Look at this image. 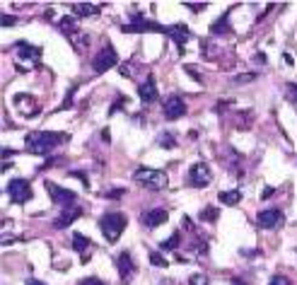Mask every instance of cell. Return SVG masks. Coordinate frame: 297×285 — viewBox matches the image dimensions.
Wrapping results in <instances>:
<instances>
[{
	"label": "cell",
	"mask_w": 297,
	"mask_h": 285,
	"mask_svg": "<svg viewBox=\"0 0 297 285\" xmlns=\"http://www.w3.org/2000/svg\"><path fill=\"white\" fill-rule=\"evenodd\" d=\"M66 140H68L66 133L32 131V133H27L24 145H27V153H32V155H48V153H54V148H58L61 142H66Z\"/></svg>",
	"instance_id": "cell-1"
},
{
	"label": "cell",
	"mask_w": 297,
	"mask_h": 285,
	"mask_svg": "<svg viewBox=\"0 0 297 285\" xmlns=\"http://www.w3.org/2000/svg\"><path fill=\"white\" fill-rule=\"evenodd\" d=\"M126 225H128V220H126V215L119 213V210H114V213H104V215L99 218V230H102V234H104V240L111 242V244L123 234Z\"/></svg>",
	"instance_id": "cell-2"
},
{
	"label": "cell",
	"mask_w": 297,
	"mask_h": 285,
	"mask_svg": "<svg viewBox=\"0 0 297 285\" xmlns=\"http://www.w3.org/2000/svg\"><path fill=\"white\" fill-rule=\"evenodd\" d=\"M133 179L138 184H143L145 188H153V191H160V188H167L169 186V176L160 169H153V167H140L133 172Z\"/></svg>",
	"instance_id": "cell-3"
},
{
	"label": "cell",
	"mask_w": 297,
	"mask_h": 285,
	"mask_svg": "<svg viewBox=\"0 0 297 285\" xmlns=\"http://www.w3.org/2000/svg\"><path fill=\"white\" fill-rule=\"evenodd\" d=\"M46 194L51 196V201H54V206H61V208H68V206H73L75 203V191H70V188L66 186H58V184H54V181H46L44 184Z\"/></svg>",
	"instance_id": "cell-4"
},
{
	"label": "cell",
	"mask_w": 297,
	"mask_h": 285,
	"mask_svg": "<svg viewBox=\"0 0 297 285\" xmlns=\"http://www.w3.org/2000/svg\"><path fill=\"white\" fill-rule=\"evenodd\" d=\"M8 198H10L15 206L27 203V201L32 198V186H29V181H27V179H12L10 184H8Z\"/></svg>",
	"instance_id": "cell-5"
},
{
	"label": "cell",
	"mask_w": 297,
	"mask_h": 285,
	"mask_svg": "<svg viewBox=\"0 0 297 285\" xmlns=\"http://www.w3.org/2000/svg\"><path fill=\"white\" fill-rule=\"evenodd\" d=\"M162 116L167 121H176V119H181V116H186V102L179 97V94H169L162 102Z\"/></svg>",
	"instance_id": "cell-6"
},
{
	"label": "cell",
	"mask_w": 297,
	"mask_h": 285,
	"mask_svg": "<svg viewBox=\"0 0 297 285\" xmlns=\"http://www.w3.org/2000/svg\"><path fill=\"white\" fill-rule=\"evenodd\" d=\"M283 222H285V215L280 208H264L256 215V225L261 230H273V227H280Z\"/></svg>",
	"instance_id": "cell-7"
},
{
	"label": "cell",
	"mask_w": 297,
	"mask_h": 285,
	"mask_svg": "<svg viewBox=\"0 0 297 285\" xmlns=\"http://www.w3.org/2000/svg\"><path fill=\"white\" fill-rule=\"evenodd\" d=\"M210 181H213V172H210V167L206 162H196V165L188 167V184L196 188H203L208 186Z\"/></svg>",
	"instance_id": "cell-8"
},
{
	"label": "cell",
	"mask_w": 297,
	"mask_h": 285,
	"mask_svg": "<svg viewBox=\"0 0 297 285\" xmlns=\"http://www.w3.org/2000/svg\"><path fill=\"white\" fill-rule=\"evenodd\" d=\"M119 63V56L114 51V46L107 44V49H102L94 58H92V68H94V73H104V70H109Z\"/></svg>",
	"instance_id": "cell-9"
},
{
	"label": "cell",
	"mask_w": 297,
	"mask_h": 285,
	"mask_svg": "<svg viewBox=\"0 0 297 285\" xmlns=\"http://www.w3.org/2000/svg\"><path fill=\"white\" fill-rule=\"evenodd\" d=\"M167 218H169V213L165 208H150L145 213H140V225H145L147 230H155V227L165 225Z\"/></svg>",
	"instance_id": "cell-10"
},
{
	"label": "cell",
	"mask_w": 297,
	"mask_h": 285,
	"mask_svg": "<svg viewBox=\"0 0 297 285\" xmlns=\"http://www.w3.org/2000/svg\"><path fill=\"white\" fill-rule=\"evenodd\" d=\"M82 213H85V208H80V206H68V208H63V213L54 220V227L56 230H66V227H70Z\"/></svg>",
	"instance_id": "cell-11"
},
{
	"label": "cell",
	"mask_w": 297,
	"mask_h": 285,
	"mask_svg": "<svg viewBox=\"0 0 297 285\" xmlns=\"http://www.w3.org/2000/svg\"><path fill=\"white\" fill-rule=\"evenodd\" d=\"M167 36H172V39H174V44H176V49H179V54H184L186 41L191 39V32H188L186 24H172V27H167Z\"/></svg>",
	"instance_id": "cell-12"
},
{
	"label": "cell",
	"mask_w": 297,
	"mask_h": 285,
	"mask_svg": "<svg viewBox=\"0 0 297 285\" xmlns=\"http://www.w3.org/2000/svg\"><path fill=\"white\" fill-rule=\"evenodd\" d=\"M116 268H119V275L123 278V283L126 280H131L133 275H135V263H133L131 254L128 252H121L116 256Z\"/></svg>",
	"instance_id": "cell-13"
},
{
	"label": "cell",
	"mask_w": 297,
	"mask_h": 285,
	"mask_svg": "<svg viewBox=\"0 0 297 285\" xmlns=\"http://www.w3.org/2000/svg\"><path fill=\"white\" fill-rule=\"evenodd\" d=\"M15 49H17V58H24V61H27V66H34V63L41 58V49H39V46H32V44L20 41Z\"/></svg>",
	"instance_id": "cell-14"
},
{
	"label": "cell",
	"mask_w": 297,
	"mask_h": 285,
	"mask_svg": "<svg viewBox=\"0 0 297 285\" xmlns=\"http://www.w3.org/2000/svg\"><path fill=\"white\" fill-rule=\"evenodd\" d=\"M138 97L143 99L145 104H153V102H157V87H155V75H147L145 77V82L138 87Z\"/></svg>",
	"instance_id": "cell-15"
},
{
	"label": "cell",
	"mask_w": 297,
	"mask_h": 285,
	"mask_svg": "<svg viewBox=\"0 0 297 285\" xmlns=\"http://www.w3.org/2000/svg\"><path fill=\"white\" fill-rule=\"evenodd\" d=\"M73 249H75L77 254H82V261L89 256V249H92V242L85 237V234H80V232H75L73 234Z\"/></svg>",
	"instance_id": "cell-16"
},
{
	"label": "cell",
	"mask_w": 297,
	"mask_h": 285,
	"mask_svg": "<svg viewBox=\"0 0 297 285\" xmlns=\"http://www.w3.org/2000/svg\"><path fill=\"white\" fill-rule=\"evenodd\" d=\"M222 206H239L242 203V191L239 188H232V191H220V196H218Z\"/></svg>",
	"instance_id": "cell-17"
},
{
	"label": "cell",
	"mask_w": 297,
	"mask_h": 285,
	"mask_svg": "<svg viewBox=\"0 0 297 285\" xmlns=\"http://www.w3.org/2000/svg\"><path fill=\"white\" fill-rule=\"evenodd\" d=\"M70 10L80 15V17H87V15H97L102 10V5H89V3H73L70 5Z\"/></svg>",
	"instance_id": "cell-18"
},
{
	"label": "cell",
	"mask_w": 297,
	"mask_h": 285,
	"mask_svg": "<svg viewBox=\"0 0 297 285\" xmlns=\"http://www.w3.org/2000/svg\"><path fill=\"white\" fill-rule=\"evenodd\" d=\"M58 29L66 34V36H73L75 32H80V27H77V20H75V17H70V15L61 17V22H58Z\"/></svg>",
	"instance_id": "cell-19"
},
{
	"label": "cell",
	"mask_w": 297,
	"mask_h": 285,
	"mask_svg": "<svg viewBox=\"0 0 297 285\" xmlns=\"http://www.w3.org/2000/svg\"><path fill=\"white\" fill-rule=\"evenodd\" d=\"M68 39H70V44L75 46V51H85V46L89 44L87 34L82 32V29H80V32H75V34H73V36H68Z\"/></svg>",
	"instance_id": "cell-20"
},
{
	"label": "cell",
	"mask_w": 297,
	"mask_h": 285,
	"mask_svg": "<svg viewBox=\"0 0 297 285\" xmlns=\"http://www.w3.org/2000/svg\"><path fill=\"white\" fill-rule=\"evenodd\" d=\"M227 17H230V15L225 12V15H222V20H218V22L210 27V32L213 34H227L230 32V27H227Z\"/></svg>",
	"instance_id": "cell-21"
},
{
	"label": "cell",
	"mask_w": 297,
	"mask_h": 285,
	"mask_svg": "<svg viewBox=\"0 0 297 285\" xmlns=\"http://www.w3.org/2000/svg\"><path fill=\"white\" fill-rule=\"evenodd\" d=\"M259 77V73L254 70V73H242V75H234L232 77V82L234 85H246V82H252V80H256Z\"/></svg>",
	"instance_id": "cell-22"
},
{
	"label": "cell",
	"mask_w": 297,
	"mask_h": 285,
	"mask_svg": "<svg viewBox=\"0 0 297 285\" xmlns=\"http://www.w3.org/2000/svg\"><path fill=\"white\" fill-rule=\"evenodd\" d=\"M160 145H162V148H165V150H172V148H176V138L174 135H172V133H162V135H160Z\"/></svg>",
	"instance_id": "cell-23"
},
{
	"label": "cell",
	"mask_w": 297,
	"mask_h": 285,
	"mask_svg": "<svg viewBox=\"0 0 297 285\" xmlns=\"http://www.w3.org/2000/svg\"><path fill=\"white\" fill-rule=\"evenodd\" d=\"M179 237H181V234H179V232H174V234H172L167 242H162V249H165V252H174L176 244H179Z\"/></svg>",
	"instance_id": "cell-24"
},
{
	"label": "cell",
	"mask_w": 297,
	"mask_h": 285,
	"mask_svg": "<svg viewBox=\"0 0 297 285\" xmlns=\"http://www.w3.org/2000/svg\"><path fill=\"white\" fill-rule=\"evenodd\" d=\"M150 263H153V266H157V268H165V266H169L165 256H162V254H157V252L150 254Z\"/></svg>",
	"instance_id": "cell-25"
},
{
	"label": "cell",
	"mask_w": 297,
	"mask_h": 285,
	"mask_svg": "<svg viewBox=\"0 0 297 285\" xmlns=\"http://www.w3.org/2000/svg\"><path fill=\"white\" fill-rule=\"evenodd\" d=\"M268 285H292V280L287 278V275H280V273H275L273 278H271V283Z\"/></svg>",
	"instance_id": "cell-26"
},
{
	"label": "cell",
	"mask_w": 297,
	"mask_h": 285,
	"mask_svg": "<svg viewBox=\"0 0 297 285\" xmlns=\"http://www.w3.org/2000/svg\"><path fill=\"white\" fill-rule=\"evenodd\" d=\"M188 283H191V285H208V275H206V273H196V275H191V278H188Z\"/></svg>",
	"instance_id": "cell-27"
},
{
	"label": "cell",
	"mask_w": 297,
	"mask_h": 285,
	"mask_svg": "<svg viewBox=\"0 0 297 285\" xmlns=\"http://www.w3.org/2000/svg\"><path fill=\"white\" fill-rule=\"evenodd\" d=\"M218 218V208L215 206H208V208L201 213V220H215Z\"/></svg>",
	"instance_id": "cell-28"
},
{
	"label": "cell",
	"mask_w": 297,
	"mask_h": 285,
	"mask_svg": "<svg viewBox=\"0 0 297 285\" xmlns=\"http://www.w3.org/2000/svg\"><path fill=\"white\" fill-rule=\"evenodd\" d=\"M77 285H107L104 280H99V278H94V275H89V278H82Z\"/></svg>",
	"instance_id": "cell-29"
},
{
	"label": "cell",
	"mask_w": 297,
	"mask_h": 285,
	"mask_svg": "<svg viewBox=\"0 0 297 285\" xmlns=\"http://www.w3.org/2000/svg\"><path fill=\"white\" fill-rule=\"evenodd\" d=\"M15 22H17V17H12V15H3V27H12Z\"/></svg>",
	"instance_id": "cell-30"
},
{
	"label": "cell",
	"mask_w": 297,
	"mask_h": 285,
	"mask_svg": "<svg viewBox=\"0 0 297 285\" xmlns=\"http://www.w3.org/2000/svg\"><path fill=\"white\" fill-rule=\"evenodd\" d=\"M184 5H186L188 10H203L206 8V3H184Z\"/></svg>",
	"instance_id": "cell-31"
},
{
	"label": "cell",
	"mask_w": 297,
	"mask_h": 285,
	"mask_svg": "<svg viewBox=\"0 0 297 285\" xmlns=\"http://www.w3.org/2000/svg\"><path fill=\"white\" fill-rule=\"evenodd\" d=\"M287 92H290V97H292V99H297V85L287 82Z\"/></svg>",
	"instance_id": "cell-32"
},
{
	"label": "cell",
	"mask_w": 297,
	"mask_h": 285,
	"mask_svg": "<svg viewBox=\"0 0 297 285\" xmlns=\"http://www.w3.org/2000/svg\"><path fill=\"white\" fill-rule=\"evenodd\" d=\"M121 194H123V188H116V191H109L107 196H109V198H119V196H121Z\"/></svg>",
	"instance_id": "cell-33"
},
{
	"label": "cell",
	"mask_w": 297,
	"mask_h": 285,
	"mask_svg": "<svg viewBox=\"0 0 297 285\" xmlns=\"http://www.w3.org/2000/svg\"><path fill=\"white\" fill-rule=\"evenodd\" d=\"M254 61H256V63H266V56L264 54H256V56H254Z\"/></svg>",
	"instance_id": "cell-34"
},
{
	"label": "cell",
	"mask_w": 297,
	"mask_h": 285,
	"mask_svg": "<svg viewBox=\"0 0 297 285\" xmlns=\"http://www.w3.org/2000/svg\"><path fill=\"white\" fill-rule=\"evenodd\" d=\"M27 285H46V283H41V280H36V278H29V280H27Z\"/></svg>",
	"instance_id": "cell-35"
},
{
	"label": "cell",
	"mask_w": 297,
	"mask_h": 285,
	"mask_svg": "<svg viewBox=\"0 0 297 285\" xmlns=\"http://www.w3.org/2000/svg\"><path fill=\"white\" fill-rule=\"evenodd\" d=\"M232 285H246V283H244V280H239V278H234V280H232Z\"/></svg>",
	"instance_id": "cell-36"
}]
</instances>
